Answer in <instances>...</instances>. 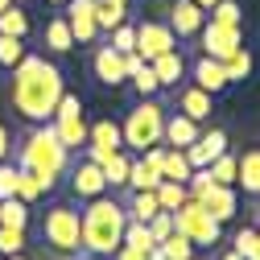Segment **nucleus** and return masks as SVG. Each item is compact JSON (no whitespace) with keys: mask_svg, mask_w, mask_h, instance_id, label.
I'll use <instances>...</instances> for the list:
<instances>
[{"mask_svg":"<svg viewBox=\"0 0 260 260\" xmlns=\"http://www.w3.org/2000/svg\"><path fill=\"white\" fill-rule=\"evenodd\" d=\"M62 91H67V83H62V71L54 67V62L38 58V54H25L17 67H13V87H9V100L13 108L29 120V124H46L62 100Z\"/></svg>","mask_w":260,"mask_h":260,"instance_id":"obj_1","label":"nucleus"},{"mask_svg":"<svg viewBox=\"0 0 260 260\" xmlns=\"http://www.w3.org/2000/svg\"><path fill=\"white\" fill-rule=\"evenodd\" d=\"M17 166L38 178L42 194H50V190L58 186V178L71 170V149L58 141L54 124L46 120V124H34V128L17 141Z\"/></svg>","mask_w":260,"mask_h":260,"instance_id":"obj_2","label":"nucleus"},{"mask_svg":"<svg viewBox=\"0 0 260 260\" xmlns=\"http://www.w3.org/2000/svg\"><path fill=\"white\" fill-rule=\"evenodd\" d=\"M124 227H128V211L124 203L108 199H91L87 211H83V252L91 256H112L120 244H124Z\"/></svg>","mask_w":260,"mask_h":260,"instance_id":"obj_3","label":"nucleus"},{"mask_svg":"<svg viewBox=\"0 0 260 260\" xmlns=\"http://www.w3.org/2000/svg\"><path fill=\"white\" fill-rule=\"evenodd\" d=\"M42 240L58 256H79L83 252V215L71 203H54L42 215Z\"/></svg>","mask_w":260,"mask_h":260,"instance_id":"obj_4","label":"nucleus"},{"mask_svg":"<svg viewBox=\"0 0 260 260\" xmlns=\"http://www.w3.org/2000/svg\"><path fill=\"white\" fill-rule=\"evenodd\" d=\"M161 128H166V108H161L153 95H141V104L124 116L120 133H124V149L145 153L149 145H161Z\"/></svg>","mask_w":260,"mask_h":260,"instance_id":"obj_5","label":"nucleus"},{"mask_svg":"<svg viewBox=\"0 0 260 260\" xmlns=\"http://www.w3.org/2000/svg\"><path fill=\"white\" fill-rule=\"evenodd\" d=\"M174 227L194 244V248H211V244H219V219L199 203V199H186L178 211H174Z\"/></svg>","mask_w":260,"mask_h":260,"instance_id":"obj_6","label":"nucleus"},{"mask_svg":"<svg viewBox=\"0 0 260 260\" xmlns=\"http://www.w3.org/2000/svg\"><path fill=\"white\" fill-rule=\"evenodd\" d=\"M50 124H54V133H58V141L67 145L71 153L87 145V133H91V124H87V116H83V100H79V95H71V91H62V100H58V108H54Z\"/></svg>","mask_w":260,"mask_h":260,"instance_id":"obj_7","label":"nucleus"},{"mask_svg":"<svg viewBox=\"0 0 260 260\" xmlns=\"http://www.w3.org/2000/svg\"><path fill=\"white\" fill-rule=\"evenodd\" d=\"M199 42H203V54L207 58H232L244 42H240V25H219V21H207L199 29Z\"/></svg>","mask_w":260,"mask_h":260,"instance_id":"obj_8","label":"nucleus"},{"mask_svg":"<svg viewBox=\"0 0 260 260\" xmlns=\"http://www.w3.org/2000/svg\"><path fill=\"white\" fill-rule=\"evenodd\" d=\"M67 174H71V194H75V199H83V203H91V199H100V194H108V182H104L100 161L83 157L79 166H71Z\"/></svg>","mask_w":260,"mask_h":260,"instance_id":"obj_9","label":"nucleus"},{"mask_svg":"<svg viewBox=\"0 0 260 260\" xmlns=\"http://www.w3.org/2000/svg\"><path fill=\"white\" fill-rule=\"evenodd\" d=\"M174 46H178V34H174L170 25H157V21H141L137 25V54L145 62H153L157 54H166Z\"/></svg>","mask_w":260,"mask_h":260,"instance_id":"obj_10","label":"nucleus"},{"mask_svg":"<svg viewBox=\"0 0 260 260\" xmlns=\"http://www.w3.org/2000/svg\"><path fill=\"white\" fill-rule=\"evenodd\" d=\"M67 25L75 34V46H91L100 38V21H95V0H67Z\"/></svg>","mask_w":260,"mask_h":260,"instance_id":"obj_11","label":"nucleus"},{"mask_svg":"<svg viewBox=\"0 0 260 260\" xmlns=\"http://www.w3.org/2000/svg\"><path fill=\"white\" fill-rule=\"evenodd\" d=\"M83 149H87L91 161H108L116 149H124V133H120V124H112V120H95Z\"/></svg>","mask_w":260,"mask_h":260,"instance_id":"obj_12","label":"nucleus"},{"mask_svg":"<svg viewBox=\"0 0 260 260\" xmlns=\"http://www.w3.org/2000/svg\"><path fill=\"white\" fill-rule=\"evenodd\" d=\"M182 153H186V161H190V170H207L219 153H227V133H223V128L199 133V141H194V145H186Z\"/></svg>","mask_w":260,"mask_h":260,"instance_id":"obj_13","label":"nucleus"},{"mask_svg":"<svg viewBox=\"0 0 260 260\" xmlns=\"http://www.w3.org/2000/svg\"><path fill=\"white\" fill-rule=\"evenodd\" d=\"M91 67H95V79H100L104 87H120V83H128V58H124L120 50H112V46H100V50H95Z\"/></svg>","mask_w":260,"mask_h":260,"instance_id":"obj_14","label":"nucleus"},{"mask_svg":"<svg viewBox=\"0 0 260 260\" xmlns=\"http://www.w3.org/2000/svg\"><path fill=\"white\" fill-rule=\"evenodd\" d=\"M207 25V9H199L194 0H174L170 9V29L178 38H199V29Z\"/></svg>","mask_w":260,"mask_h":260,"instance_id":"obj_15","label":"nucleus"},{"mask_svg":"<svg viewBox=\"0 0 260 260\" xmlns=\"http://www.w3.org/2000/svg\"><path fill=\"white\" fill-rule=\"evenodd\" d=\"M199 203L219 219V223H227V219H236V211H240V199H236V186H219V182H211L203 194H199Z\"/></svg>","mask_w":260,"mask_h":260,"instance_id":"obj_16","label":"nucleus"},{"mask_svg":"<svg viewBox=\"0 0 260 260\" xmlns=\"http://www.w3.org/2000/svg\"><path fill=\"white\" fill-rule=\"evenodd\" d=\"M211 100H215V95L203 91L199 83H194V87H182V91H178V112L190 116L194 124H203V120H211Z\"/></svg>","mask_w":260,"mask_h":260,"instance_id":"obj_17","label":"nucleus"},{"mask_svg":"<svg viewBox=\"0 0 260 260\" xmlns=\"http://www.w3.org/2000/svg\"><path fill=\"white\" fill-rule=\"evenodd\" d=\"M161 141H166L170 149H186V145H194V141H199V124H194L190 116H182V112H174V116H166Z\"/></svg>","mask_w":260,"mask_h":260,"instance_id":"obj_18","label":"nucleus"},{"mask_svg":"<svg viewBox=\"0 0 260 260\" xmlns=\"http://www.w3.org/2000/svg\"><path fill=\"white\" fill-rule=\"evenodd\" d=\"M194 83H199L203 91H211V95H223L227 87H232V83H227L223 62H219V58H207V54L194 62Z\"/></svg>","mask_w":260,"mask_h":260,"instance_id":"obj_19","label":"nucleus"},{"mask_svg":"<svg viewBox=\"0 0 260 260\" xmlns=\"http://www.w3.org/2000/svg\"><path fill=\"white\" fill-rule=\"evenodd\" d=\"M149 67H153V75H157L161 87H178L182 75H186V58H182V50L174 46V50H166V54H157Z\"/></svg>","mask_w":260,"mask_h":260,"instance_id":"obj_20","label":"nucleus"},{"mask_svg":"<svg viewBox=\"0 0 260 260\" xmlns=\"http://www.w3.org/2000/svg\"><path fill=\"white\" fill-rule=\"evenodd\" d=\"M236 186H244L248 194H260V149H248L236 161Z\"/></svg>","mask_w":260,"mask_h":260,"instance_id":"obj_21","label":"nucleus"},{"mask_svg":"<svg viewBox=\"0 0 260 260\" xmlns=\"http://www.w3.org/2000/svg\"><path fill=\"white\" fill-rule=\"evenodd\" d=\"M124 211H128V219L149 223V219L161 211V203H157V190H133V194H128V203H124Z\"/></svg>","mask_w":260,"mask_h":260,"instance_id":"obj_22","label":"nucleus"},{"mask_svg":"<svg viewBox=\"0 0 260 260\" xmlns=\"http://www.w3.org/2000/svg\"><path fill=\"white\" fill-rule=\"evenodd\" d=\"M46 46H50L54 54H67V50H75V34H71L67 17H50V21H46Z\"/></svg>","mask_w":260,"mask_h":260,"instance_id":"obj_23","label":"nucleus"},{"mask_svg":"<svg viewBox=\"0 0 260 260\" xmlns=\"http://www.w3.org/2000/svg\"><path fill=\"white\" fill-rule=\"evenodd\" d=\"M128 166H133V157H128L124 149H116L108 161H100V170H104V182H108V190H116V186H124V182H128Z\"/></svg>","mask_w":260,"mask_h":260,"instance_id":"obj_24","label":"nucleus"},{"mask_svg":"<svg viewBox=\"0 0 260 260\" xmlns=\"http://www.w3.org/2000/svg\"><path fill=\"white\" fill-rule=\"evenodd\" d=\"M190 161H186V153L182 149H166V161H161V178H170V182H190Z\"/></svg>","mask_w":260,"mask_h":260,"instance_id":"obj_25","label":"nucleus"},{"mask_svg":"<svg viewBox=\"0 0 260 260\" xmlns=\"http://www.w3.org/2000/svg\"><path fill=\"white\" fill-rule=\"evenodd\" d=\"M95 21H100V34L116 29L120 21H128V5H116V0H95Z\"/></svg>","mask_w":260,"mask_h":260,"instance_id":"obj_26","label":"nucleus"},{"mask_svg":"<svg viewBox=\"0 0 260 260\" xmlns=\"http://www.w3.org/2000/svg\"><path fill=\"white\" fill-rule=\"evenodd\" d=\"M157 248H161V256H166V260H194V244H190V240L178 232V227H174V232H170L166 240H161Z\"/></svg>","mask_w":260,"mask_h":260,"instance_id":"obj_27","label":"nucleus"},{"mask_svg":"<svg viewBox=\"0 0 260 260\" xmlns=\"http://www.w3.org/2000/svg\"><path fill=\"white\" fill-rule=\"evenodd\" d=\"M186 199H190V194H186L182 182H170V178H161V182H157V203H161V211H178Z\"/></svg>","mask_w":260,"mask_h":260,"instance_id":"obj_28","label":"nucleus"},{"mask_svg":"<svg viewBox=\"0 0 260 260\" xmlns=\"http://www.w3.org/2000/svg\"><path fill=\"white\" fill-rule=\"evenodd\" d=\"M0 223L5 227H29V203H21L17 194L13 199H0Z\"/></svg>","mask_w":260,"mask_h":260,"instance_id":"obj_29","label":"nucleus"},{"mask_svg":"<svg viewBox=\"0 0 260 260\" xmlns=\"http://www.w3.org/2000/svg\"><path fill=\"white\" fill-rule=\"evenodd\" d=\"M0 34H9V38H29V17H25V9L9 5L5 13H0Z\"/></svg>","mask_w":260,"mask_h":260,"instance_id":"obj_30","label":"nucleus"},{"mask_svg":"<svg viewBox=\"0 0 260 260\" xmlns=\"http://www.w3.org/2000/svg\"><path fill=\"white\" fill-rule=\"evenodd\" d=\"M236 153H219L215 161H211V166H207V174L219 182V186H236Z\"/></svg>","mask_w":260,"mask_h":260,"instance_id":"obj_31","label":"nucleus"},{"mask_svg":"<svg viewBox=\"0 0 260 260\" xmlns=\"http://www.w3.org/2000/svg\"><path fill=\"white\" fill-rule=\"evenodd\" d=\"M108 46H112V50H120V54H133V50H137V25L120 21L116 29H108Z\"/></svg>","mask_w":260,"mask_h":260,"instance_id":"obj_32","label":"nucleus"},{"mask_svg":"<svg viewBox=\"0 0 260 260\" xmlns=\"http://www.w3.org/2000/svg\"><path fill=\"white\" fill-rule=\"evenodd\" d=\"M223 71H227V83H244V79H248V71H252V54L240 46L232 58H223Z\"/></svg>","mask_w":260,"mask_h":260,"instance_id":"obj_33","label":"nucleus"},{"mask_svg":"<svg viewBox=\"0 0 260 260\" xmlns=\"http://www.w3.org/2000/svg\"><path fill=\"white\" fill-rule=\"evenodd\" d=\"M157 182H161V178L145 166V161H133V166H128V182H124V186H128V190H157Z\"/></svg>","mask_w":260,"mask_h":260,"instance_id":"obj_34","label":"nucleus"},{"mask_svg":"<svg viewBox=\"0 0 260 260\" xmlns=\"http://www.w3.org/2000/svg\"><path fill=\"white\" fill-rule=\"evenodd\" d=\"M124 244H128V248H141V252H153V248H157L153 236H149V223H137V219H128V227H124Z\"/></svg>","mask_w":260,"mask_h":260,"instance_id":"obj_35","label":"nucleus"},{"mask_svg":"<svg viewBox=\"0 0 260 260\" xmlns=\"http://www.w3.org/2000/svg\"><path fill=\"white\" fill-rule=\"evenodd\" d=\"M21 58H25V38H9V34H0V67L13 71Z\"/></svg>","mask_w":260,"mask_h":260,"instance_id":"obj_36","label":"nucleus"},{"mask_svg":"<svg viewBox=\"0 0 260 260\" xmlns=\"http://www.w3.org/2000/svg\"><path fill=\"white\" fill-rule=\"evenodd\" d=\"M25 252V227H5L0 223V256Z\"/></svg>","mask_w":260,"mask_h":260,"instance_id":"obj_37","label":"nucleus"},{"mask_svg":"<svg viewBox=\"0 0 260 260\" xmlns=\"http://www.w3.org/2000/svg\"><path fill=\"white\" fill-rule=\"evenodd\" d=\"M236 252L244 260H260V236L252 232V227H244V232H236Z\"/></svg>","mask_w":260,"mask_h":260,"instance_id":"obj_38","label":"nucleus"},{"mask_svg":"<svg viewBox=\"0 0 260 260\" xmlns=\"http://www.w3.org/2000/svg\"><path fill=\"white\" fill-rule=\"evenodd\" d=\"M17 199H21V203H38V199H42V186H38V178L29 174V170L17 174Z\"/></svg>","mask_w":260,"mask_h":260,"instance_id":"obj_39","label":"nucleus"},{"mask_svg":"<svg viewBox=\"0 0 260 260\" xmlns=\"http://www.w3.org/2000/svg\"><path fill=\"white\" fill-rule=\"evenodd\" d=\"M207 13H211V21H219V25H240V5H236V0H219V5H211Z\"/></svg>","mask_w":260,"mask_h":260,"instance_id":"obj_40","label":"nucleus"},{"mask_svg":"<svg viewBox=\"0 0 260 260\" xmlns=\"http://www.w3.org/2000/svg\"><path fill=\"white\" fill-rule=\"evenodd\" d=\"M174 232V211H157L153 219H149V236H153V244H161Z\"/></svg>","mask_w":260,"mask_h":260,"instance_id":"obj_41","label":"nucleus"},{"mask_svg":"<svg viewBox=\"0 0 260 260\" xmlns=\"http://www.w3.org/2000/svg\"><path fill=\"white\" fill-rule=\"evenodd\" d=\"M17 174H21V166L0 161V199H13V194H17Z\"/></svg>","mask_w":260,"mask_h":260,"instance_id":"obj_42","label":"nucleus"},{"mask_svg":"<svg viewBox=\"0 0 260 260\" xmlns=\"http://www.w3.org/2000/svg\"><path fill=\"white\" fill-rule=\"evenodd\" d=\"M112 260H149V252H141V248H128V244H120V248L112 252Z\"/></svg>","mask_w":260,"mask_h":260,"instance_id":"obj_43","label":"nucleus"},{"mask_svg":"<svg viewBox=\"0 0 260 260\" xmlns=\"http://www.w3.org/2000/svg\"><path fill=\"white\" fill-rule=\"evenodd\" d=\"M0 161H13V133L0 124Z\"/></svg>","mask_w":260,"mask_h":260,"instance_id":"obj_44","label":"nucleus"},{"mask_svg":"<svg viewBox=\"0 0 260 260\" xmlns=\"http://www.w3.org/2000/svg\"><path fill=\"white\" fill-rule=\"evenodd\" d=\"M219 260H244V256H240V252H236V248H232V252H223V256H219Z\"/></svg>","mask_w":260,"mask_h":260,"instance_id":"obj_45","label":"nucleus"},{"mask_svg":"<svg viewBox=\"0 0 260 260\" xmlns=\"http://www.w3.org/2000/svg\"><path fill=\"white\" fill-rule=\"evenodd\" d=\"M194 5H199V9H211V5H219V0H194Z\"/></svg>","mask_w":260,"mask_h":260,"instance_id":"obj_46","label":"nucleus"},{"mask_svg":"<svg viewBox=\"0 0 260 260\" xmlns=\"http://www.w3.org/2000/svg\"><path fill=\"white\" fill-rule=\"evenodd\" d=\"M5 260H29V256H25V252H13V256H5Z\"/></svg>","mask_w":260,"mask_h":260,"instance_id":"obj_47","label":"nucleus"},{"mask_svg":"<svg viewBox=\"0 0 260 260\" xmlns=\"http://www.w3.org/2000/svg\"><path fill=\"white\" fill-rule=\"evenodd\" d=\"M9 5H13V0H0V13H5V9H9Z\"/></svg>","mask_w":260,"mask_h":260,"instance_id":"obj_48","label":"nucleus"},{"mask_svg":"<svg viewBox=\"0 0 260 260\" xmlns=\"http://www.w3.org/2000/svg\"><path fill=\"white\" fill-rule=\"evenodd\" d=\"M46 5H67V0H46Z\"/></svg>","mask_w":260,"mask_h":260,"instance_id":"obj_49","label":"nucleus"},{"mask_svg":"<svg viewBox=\"0 0 260 260\" xmlns=\"http://www.w3.org/2000/svg\"><path fill=\"white\" fill-rule=\"evenodd\" d=\"M91 260H112V256H91Z\"/></svg>","mask_w":260,"mask_h":260,"instance_id":"obj_50","label":"nucleus"},{"mask_svg":"<svg viewBox=\"0 0 260 260\" xmlns=\"http://www.w3.org/2000/svg\"><path fill=\"white\" fill-rule=\"evenodd\" d=\"M116 5H128V0H116Z\"/></svg>","mask_w":260,"mask_h":260,"instance_id":"obj_51","label":"nucleus"},{"mask_svg":"<svg viewBox=\"0 0 260 260\" xmlns=\"http://www.w3.org/2000/svg\"><path fill=\"white\" fill-rule=\"evenodd\" d=\"M0 260H5V256H0Z\"/></svg>","mask_w":260,"mask_h":260,"instance_id":"obj_52","label":"nucleus"},{"mask_svg":"<svg viewBox=\"0 0 260 260\" xmlns=\"http://www.w3.org/2000/svg\"><path fill=\"white\" fill-rule=\"evenodd\" d=\"M256 236H260V232H256Z\"/></svg>","mask_w":260,"mask_h":260,"instance_id":"obj_53","label":"nucleus"}]
</instances>
